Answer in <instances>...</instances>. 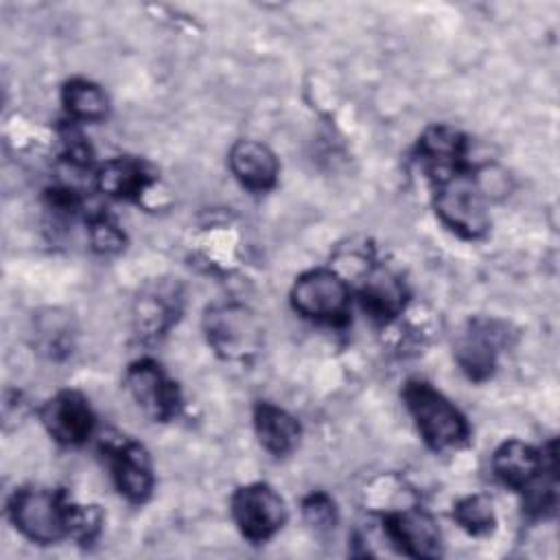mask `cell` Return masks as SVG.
Returning <instances> with one entry per match:
<instances>
[{"label":"cell","instance_id":"cell-15","mask_svg":"<svg viewBox=\"0 0 560 560\" xmlns=\"http://www.w3.org/2000/svg\"><path fill=\"white\" fill-rule=\"evenodd\" d=\"M359 298L368 315L378 322H389L405 311L407 287L402 278L392 269L376 267L368 273Z\"/></svg>","mask_w":560,"mask_h":560},{"label":"cell","instance_id":"cell-22","mask_svg":"<svg viewBox=\"0 0 560 560\" xmlns=\"http://www.w3.org/2000/svg\"><path fill=\"white\" fill-rule=\"evenodd\" d=\"M302 512L306 523L317 532H328L337 523L335 501L324 492H313L311 497H306L302 503Z\"/></svg>","mask_w":560,"mask_h":560},{"label":"cell","instance_id":"cell-1","mask_svg":"<svg viewBox=\"0 0 560 560\" xmlns=\"http://www.w3.org/2000/svg\"><path fill=\"white\" fill-rule=\"evenodd\" d=\"M433 206L438 217L459 236L479 238L490 228L488 190L483 188L479 173L468 164L433 179Z\"/></svg>","mask_w":560,"mask_h":560},{"label":"cell","instance_id":"cell-9","mask_svg":"<svg viewBox=\"0 0 560 560\" xmlns=\"http://www.w3.org/2000/svg\"><path fill=\"white\" fill-rule=\"evenodd\" d=\"M103 448L118 492L133 503L147 501L153 490V466L147 448L125 435L105 440Z\"/></svg>","mask_w":560,"mask_h":560},{"label":"cell","instance_id":"cell-2","mask_svg":"<svg viewBox=\"0 0 560 560\" xmlns=\"http://www.w3.org/2000/svg\"><path fill=\"white\" fill-rule=\"evenodd\" d=\"M74 503L63 490L26 486L13 492L9 501V516L13 525L33 542H57L70 536Z\"/></svg>","mask_w":560,"mask_h":560},{"label":"cell","instance_id":"cell-20","mask_svg":"<svg viewBox=\"0 0 560 560\" xmlns=\"http://www.w3.org/2000/svg\"><path fill=\"white\" fill-rule=\"evenodd\" d=\"M453 518L468 534H486L494 527V508L486 494H470L455 503Z\"/></svg>","mask_w":560,"mask_h":560},{"label":"cell","instance_id":"cell-6","mask_svg":"<svg viewBox=\"0 0 560 560\" xmlns=\"http://www.w3.org/2000/svg\"><path fill=\"white\" fill-rule=\"evenodd\" d=\"M125 387L131 400L155 422H166L182 407L179 387L153 359H138L125 372Z\"/></svg>","mask_w":560,"mask_h":560},{"label":"cell","instance_id":"cell-11","mask_svg":"<svg viewBox=\"0 0 560 560\" xmlns=\"http://www.w3.org/2000/svg\"><path fill=\"white\" fill-rule=\"evenodd\" d=\"M383 529L385 536L407 556H440V529L435 521L418 508L387 512L383 516Z\"/></svg>","mask_w":560,"mask_h":560},{"label":"cell","instance_id":"cell-13","mask_svg":"<svg viewBox=\"0 0 560 560\" xmlns=\"http://www.w3.org/2000/svg\"><path fill=\"white\" fill-rule=\"evenodd\" d=\"M182 311V293L177 282H153L149 284L136 300L133 319L136 330L142 337H158L171 328V324L179 317Z\"/></svg>","mask_w":560,"mask_h":560},{"label":"cell","instance_id":"cell-10","mask_svg":"<svg viewBox=\"0 0 560 560\" xmlns=\"http://www.w3.org/2000/svg\"><path fill=\"white\" fill-rule=\"evenodd\" d=\"M42 422L59 444H81L94 431V411L90 400L74 389L57 392L42 407Z\"/></svg>","mask_w":560,"mask_h":560},{"label":"cell","instance_id":"cell-5","mask_svg":"<svg viewBox=\"0 0 560 560\" xmlns=\"http://www.w3.org/2000/svg\"><path fill=\"white\" fill-rule=\"evenodd\" d=\"M293 308L319 324H346L350 315V289L332 269H311L291 289Z\"/></svg>","mask_w":560,"mask_h":560},{"label":"cell","instance_id":"cell-19","mask_svg":"<svg viewBox=\"0 0 560 560\" xmlns=\"http://www.w3.org/2000/svg\"><path fill=\"white\" fill-rule=\"evenodd\" d=\"M61 103L68 116L79 122L103 120L109 109L107 94L88 79H70L61 90Z\"/></svg>","mask_w":560,"mask_h":560},{"label":"cell","instance_id":"cell-7","mask_svg":"<svg viewBox=\"0 0 560 560\" xmlns=\"http://www.w3.org/2000/svg\"><path fill=\"white\" fill-rule=\"evenodd\" d=\"M232 516L245 538L265 542L284 525L287 505L269 483H249L234 492Z\"/></svg>","mask_w":560,"mask_h":560},{"label":"cell","instance_id":"cell-18","mask_svg":"<svg viewBox=\"0 0 560 560\" xmlns=\"http://www.w3.org/2000/svg\"><path fill=\"white\" fill-rule=\"evenodd\" d=\"M254 427H256V435L258 442L265 451H269L271 455H289L298 442H300V424L298 420L271 405V402H258L254 409Z\"/></svg>","mask_w":560,"mask_h":560},{"label":"cell","instance_id":"cell-8","mask_svg":"<svg viewBox=\"0 0 560 560\" xmlns=\"http://www.w3.org/2000/svg\"><path fill=\"white\" fill-rule=\"evenodd\" d=\"M508 341L505 324L497 319H470L455 341V359L470 381H486L497 368V357Z\"/></svg>","mask_w":560,"mask_h":560},{"label":"cell","instance_id":"cell-16","mask_svg":"<svg viewBox=\"0 0 560 560\" xmlns=\"http://www.w3.org/2000/svg\"><path fill=\"white\" fill-rule=\"evenodd\" d=\"M151 182L153 173L149 171V166L127 155L112 158L96 171L98 190L114 199H136L149 188Z\"/></svg>","mask_w":560,"mask_h":560},{"label":"cell","instance_id":"cell-14","mask_svg":"<svg viewBox=\"0 0 560 560\" xmlns=\"http://www.w3.org/2000/svg\"><path fill=\"white\" fill-rule=\"evenodd\" d=\"M230 168L234 177L254 192H265L276 186L278 160L273 151L256 140H238L230 149Z\"/></svg>","mask_w":560,"mask_h":560},{"label":"cell","instance_id":"cell-17","mask_svg":"<svg viewBox=\"0 0 560 560\" xmlns=\"http://www.w3.org/2000/svg\"><path fill=\"white\" fill-rule=\"evenodd\" d=\"M418 153L427 162L433 179H438L466 164V138L446 125L429 127L418 140Z\"/></svg>","mask_w":560,"mask_h":560},{"label":"cell","instance_id":"cell-4","mask_svg":"<svg viewBox=\"0 0 560 560\" xmlns=\"http://www.w3.org/2000/svg\"><path fill=\"white\" fill-rule=\"evenodd\" d=\"M203 330L212 350L228 361H247L262 348V326L254 311L225 302L206 311Z\"/></svg>","mask_w":560,"mask_h":560},{"label":"cell","instance_id":"cell-21","mask_svg":"<svg viewBox=\"0 0 560 560\" xmlns=\"http://www.w3.org/2000/svg\"><path fill=\"white\" fill-rule=\"evenodd\" d=\"M90 241L96 252L112 254V252L122 249L125 234L112 217L101 212V214L90 217Z\"/></svg>","mask_w":560,"mask_h":560},{"label":"cell","instance_id":"cell-12","mask_svg":"<svg viewBox=\"0 0 560 560\" xmlns=\"http://www.w3.org/2000/svg\"><path fill=\"white\" fill-rule=\"evenodd\" d=\"M549 462H556V444L549 442L547 451H538L521 440L503 442L492 455V470L497 479L514 490H525Z\"/></svg>","mask_w":560,"mask_h":560},{"label":"cell","instance_id":"cell-3","mask_svg":"<svg viewBox=\"0 0 560 560\" xmlns=\"http://www.w3.org/2000/svg\"><path fill=\"white\" fill-rule=\"evenodd\" d=\"M402 398L422 440L431 448H453L468 438L466 418L442 392L429 383L409 381L402 389Z\"/></svg>","mask_w":560,"mask_h":560}]
</instances>
